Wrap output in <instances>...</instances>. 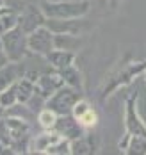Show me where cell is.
<instances>
[{
	"label": "cell",
	"mask_w": 146,
	"mask_h": 155,
	"mask_svg": "<svg viewBox=\"0 0 146 155\" xmlns=\"http://www.w3.org/2000/svg\"><path fill=\"white\" fill-rule=\"evenodd\" d=\"M4 112H5V109H4V107H2V105H0V118L4 116Z\"/></svg>",
	"instance_id": "24"
},
{
	"label": "cell",
	"mask_w": 146,
	"mask_h": 155,
	"mask_svg": "<svg viewBox=\"0 0 146 155\" xmlns=\"http://www.w3.org/2000/svg\"><path fill=\"white\" fill-rule=\"evenodd\" d=\"M45 20H47V18L43 15V11H41L37 5L29 4V5L21 7V11L18 13V27L29 34V32H32L34 29L45 25Z\"/></svg>",
	"instance_id": "5"
},
{
	"label": "cell",
	"mask_w": 146,
	"mask_h": 155,
	"mask_svg": "<svg viewBox=\"0 0 146 155\" xmlns=\"http://www.w3.org/2000/svg\"><path fill=\"white\" fill-rule=\"evenodd\" d=\"M54 130L64 137V139L71 141L84 136V127L79 123L77 118H73L71 114H63V116H57V121L54 125Z\"/></svg>",
	"instance_id": "6"
},
{
	"label": "cell",
	"mask_w": 146,
	"mask_h": 155,
	"mask_svg": "<svg viewBox=\"0 0 146 155\" xmlns=\"http://www.w3.org/2000/svg\"><path fill=\"white\" fill-rule=\"evenodd\" d=\"M61 139V136L52 128V130H45L37 136H34L32 139H29V152H36V153H45V150L48 148L52 143Z\"/></svg>",
	"instance_id": "9"
},
{
	"label": "cell",
	"mask_w": 146,
	"mask_h": 155,
	"mask_svg": "<svg viewBox=\"0 0 146 155\" xmlns=\"http://www.w3.org/2000/svg\"><path fill=\"white\" fill-rule=\"evenodd\" d=\"M57 73L61 75V78L64 80L66 86H70V87H75V89H82V75L80 71L73 66V64H70V66H66V68H61V70H57Z\"/></svg>",
	"instance_id": "12"
},
{
	"label": "cell",
	"mask_w": 146,
	"mask_h": 155,
	"mask_svg": "<svg viewBox=\"0 0 146 155\" xmlns=\"http://www.w3.org/2000/svg\"><path fill=\"white\" fill-rule=\"evenodd\" d=\"M127 132L128 134H139L146 137V127L143 125V121L139 120L135 107H134V98H130L127 104Z\"/></svg>",
	"instance_id": "11"
},
{
	"label": "cell",
	"mask_w": 146,
	"mask_h": 155,
	"mask_svg": "<svg viewBox=\"0 0 146 155\" xmlns=\"http://www.w3.org/2000/svg\"><path fill=\"white\" fill-rule=\"evenodd\" d=\"M79 98H80V91L64 84L63 87H59L50 98L45 100V107L52 109L57 116L71 114V109H73L75 102H77Z\"/></svg>",
	"instance_id": "3"
},
{
	"label": "cell",
	"mask_w": 146,
	"mask_h": 155,
	"mask_svg": "<svg viewBox=\"0 0 146 155\" xmlns=\"http://www.w3.org/2000/svg\"><path fill=\"white\" fill-rule=\"evenodd\" d=\"M54 36L55 34L50 31L47 25H41V27H37V29H34L32 32L27 34V47L32 54L45 57L47 54H50L55 48Z\"/></svg>",
	"instance_id": "4"
},
{
	"label": "cell",
	"mask_w": 146,
	"mask_h": 155,
	"mask_svg": "<svg viewBox=\"0 0 146 155\" xmlns=\"http://www.w3.org/2000/svg\"><path fill=\"white\" fill-rule=\"evenodd\" d=\"M39 9L43 11L45 18L71 20V18H84L89 13L91 4L89 0H61V2L41 0Z\"/></svg>",
	"instance_id": "1"
},
{
	"label": "cell",
	"mask_w": 146,
	"mask_h": 155,
	"mask_svg": "<svg viewBox=\"0 0 146 155\" xmlns=\"http://www.w3.org/2000/svg\"><path fill=\"white\" fill-rule=\"evenodd\" d=\"M144 82H146V73H144Z\"/></svg>",
	"instance_id": "28"
},
{
	"label": "cell",
	"mask_w": 146,
	"mask_h": 155,
	"mask_svg": "<svg viewBox=\"0 0 146 155\" xmlns=\"http://www.w3.org/2000/svg\"><path fill=\"white\" fill-rule=\"evenodd\" d=\"M63 86H64V80L61 78V75L57 71L55 73H41L39 77L36 78V82H34V91L39 94L43 100H47Z\"/></svg>",
	"instance_id": "7"
},
{
	"label": "cell",
	"mask_w": 146,
	"mask_h": 155,
	"mask_svg": "<svg viewBox=\"0 0 146 155\" xmlns=\"http://www.w3.org/2000/svg\"><path fill=\"white\" fill-rule=\"evenodd\" d=\"M125 152L127 153H146V137L139 134H132Z\"/></svg>",
	"instance_id": "17"
},
{
	"label": "cell",
	"mask_w": 146,
	"mask_h": 155,
	"mask_svg": "<svg viewBox=\"0 0 146 155\" xmlns=\"http://www.w3.org/2000/svg\"><path fill=\"white\" fill-rule=\"evenodd\" d=\"M70 150L71 153H93L95 152V146L91 143V137L87 136H80L77 139H71L70 141Z\"/></svg>",
	"instance_id": "15"
},
{
	"label": "cell",
	"mask_w": 146,
	"mask_h": 155,
	"mask_svg": "<svg viewBox=\"0 0 146 155\" xmlns=\"http://www.w3.org/2000/svg\"><path fill=\"white\" fill-rule=\"evenodd\" d=\"M16 25H18V13H15L13 9H9L7 13H4L0 16V36L4 32H7L9 29L16 27Z\"/></svg>",
	"instance_id": "19"
},
{
	"label": "cell",
	"mask_w": 146,
	"mask_h": 155,
	"mask_svg": "<svg viewBox=\"0 0 146 155\" xmlns=\"http://www.w3.org/2000/svg\"><path fill=\"white\" fill-rule=\"evenodd\" d=\"M18 100H16V87H15V84L13 86H9L7 89H4L2 93H0V105L4 109L11 107V105H15Z\"/></svg>",
	"instance_id": "20"
},
{
	"label": "cell",
	"mask_w": 146,
	"mask_h": 155,
	"mask_svg": "<svg viewBox=\"0 0 146 155\" xmlns=\"http://www.w3.org/2000/svg\"><path fill=\"white\" fill-rule=\"evenodd\" d=\"M50 2H61V0H50Z\"/></svg>",
	"instance_id": "26"
},
{
	"label": "cell",
	"mask_w": 146,
	"mask_h": 155,
	"mask_svg": "<svg viewBox=\"0 0 146 155\" xmlns=\"http://www.w3.org/2000/svg\"><path fill=\"white\" fill-rule=\"evenodd\" d=\"M25 75V68L21 61H7L0 68V93L4 89H7L9 86H13L18 78Z\"/></svg>",
	"instance_id": "8"
},
{
	"label": "cell",
	"mask_w": 146,
	"mask_h": 155,
	"mask_svg": "<svg viewBox=\"0 0 146 155\" xmlns=\"http://www.w3.org/2000/svg\"><path fill=\"white\" fill-rule=\"evenodd\" d=\"M55 121H57V114H55L52 109L45 107L37 112V123H39V127H41L43 130H52L54 125H55Z\"/></svg>",
	"instance_id": "16"
},
{
	"label": "cell",
	"mask_w": 146,
	"mask_h": 155,
	"mask_svg": "<svg viewBox=\"0 0 146 155\" xmlns=\"http://www.w3.org/2000/svg\"><path fill=\"white\" fill-rule=\"evenodd\" d=\"M45 59L52 68L55 70H61V68H66L70 64H73L75 61V52H70V50H63V48H54L50 54L45 55Z\"/></svg>",
	"instance_id": "10"
},
{
	"label": "cell",
	"mask_w": 146,
	"mask_h": 155,
	"mask_svg": "<svg viewBox=\"0 0 146 155\" xmlns=\"http://www.w3.org/2000/svg\"><path fill=\"white\" fill-rule=\"evenodd\" d=\"M2 41V52L7 55L9 61H23L29 47H27V32L21 31L20 27H13L7 32L0 36Z\"/></svg>",
	"instance_id": "2"
},
{
	"label": "cell",
	"mask_w": 146,
	"mask_h": 155,
	"mask_svg": "<svg viewBox=\"0 0 146 155\" xmlns=\"http://www.w3.org/2000/svg\"><path fill=\"white\" fill-rule=\"evenodd\" d=\"M89 107H91V105H89V102H86V100L79 98V100L75 102L73 109H71V116H73V118H80V116H82V114H84V112H86Z\"/></svg>",
	"instance_id": "22"
},
{
	"label": "cell",
	"mask_w": 146,
	"mask_h": 155,
	"mask_svg": "<svg viewBox=\"0 0 146 155\" xmlns=\"http://www.w3.org/2000/svg\"><path fill=\"white\" fill-rule=\"evenodd\" d=\"M0 50H2V41H0Z\"/></svg>",
	"instance_id": "27"
},
{
	"label": "cell",
	"mask_w": 146,
	"mask_h": 155,
	"mask_svg": "<svg viewBox=\"0 0 146 155\" xmlns=\"http://www.w3.org/2000/svg\"><path fill=\"white\" fill-rule=\"evenodd\" d=\"M4 5H5V2H4V0H0V7H4Z\"/></svg>",
	"instance_id": "25"
},
{
	"label": "cell",
	"mask_w": 146,
	"mask_h": 155,
	"mask_svg": "<svg viewBox=\"0 0 146 155\" xmlns=\"http://www.w3.org/2000/svg\"><path fill=\"white\" fill-rule=\"evenodd\" d=\"M7 61H9V59H7V55H5V54L0 50V68H2V66H4V64H5Z\"/></svg>",
	"instance_id": "23"
},
{
	"label": "cell",
	"mask_w": 146,
	"mask_h": 155,
	"mask_svg": "<svg viewBox=\"0 0 146 155\" xmlns=\"http://www.w3.org/2000/svg\"><path fill=\"white\" fill-rule=\"evenodd\" d=\"M16 87V100L20 104H27L34 94V82L27 77H21L15 82Z\"/></svg>",
	"instance_id": "13"
},
{
	"label": "cell",
	"mask_w": 146,
	"mask_h": 155,
	"mask_svg": "<svg viewBox=\"0 0 146 155\" xmlns=\"http://www.w3.org/2000/svg\"><path fill=\"white\" fill-rule=\"evenodd\" d=\"M54 45L55 48H63V50H70V52H75L79 45H80V39L75 36V34H68V32H59L54 36Z\"/></svg>",
	"instance_id": "14"
},
{
	"label": "cell",
	"mask_w": 146,
	"mask_h": 155,
	"mask_svg": "<svg viewBox=\"0 0 146 155\" xmlns=\"http://www.w3.org/2000/svg\"><path fill=\"white\" fill-rule=\"evenodd\" d=\"M45 153H48V155H70L71 153V150H70V141L64 139V137L57 139L55 143H52L48 148L45 150Z\"/></svg>",
	"instance_id": "18"
},
{
	"label": "cell",
	"mask_w": 146,
	"mask_h": 155,
	"mask_svg": "<svg viewBox=\"0 0 146 155\" xmlns=\"http://www.w3.org/2000/svg\"><path fill=\"white\" fill-rule=\"evenodd\" d=\"M77 120H79V123L84 127V130H86V128H93V127H96V123H98V114L93 107H89L80 118H77Z\"/></svg>",
	"instance_id": "21"
}]
</instances>
